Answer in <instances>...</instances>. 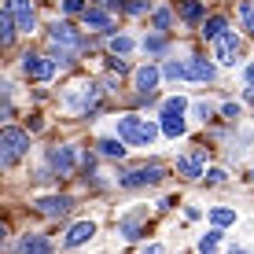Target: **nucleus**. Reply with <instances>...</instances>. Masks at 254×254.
Here are the masks:
<instances>
[{
  "instance_id": "nucleus-1",
  "label": "nucleus",
  "mask_w": 254,
  "mask_h": 254,
  "mask_svg": "<svg viewBox=\"0 0 254 254\" xmlns=\"http://www.w3.org/2000/svg\"><path fill=\"white\" fill-rule=\"evenodd\" d=\"M48 41H52V48L59 52V59H63V63H70V56H77V52L85 48V37H81L70 22H56V26L48 30Z\"/></svg>"
},
{
  "instance_id": "nucleus-2",
  "label": "nucleus",
  "mask_w": 254,
  "mask_h": 254,
  "mask_svg": "<svg viewBox=\"0 0 254 254\" xmlns=\"http://www.w3.org/2000/svg\"><path fill=\"white\" fill-rule=\"evenodd\" d=\"M155 136H159V126H151V122L136 115L118 118V140H126V144H155Z\"/></svg>"
},
{
  "instance_id": "nucleus-3",
  "label": "nucleus",
  "mask_w": 254,
  "mask_h": 254,
  "mask_svg": "<svg viewBox=\"0 0 254 254\" xmlns=\"http://www.w3.org/2000/svg\"><path fill=\"white\" fill-rule=\"evenodd\" d=\"M26 151H30V136H26L22 129L7 126L4 133H0V162H4V166H15Z\"/></svg>"
},
{
  "instance_id": "nucleus-4",
  "label": "nucleus",
  "mask_w": 254,
  "mask_h": 254,
  "mask_svg": "<svg viewBox=\"0 0 254 254\" xmlns=\"http://www.w3.org/2000/svg\"><path fill=\"white\" fill-rule=\"evenodd\" d=\"M185 111H188V100L185 96H173V100L162 103V133L177 140L185 133Z\"/></svg>"
},
{
  "instance_id": "nucleus-5",
  "label": "nucleus",
  "mask_w": 254,
  "mask_h": 254,
  "mask_svg": "<svg viewBox=\"0 0 254 254\" xmlns=\"http://www.w3.org/2000/svg\"><path fill=\"white\" fill-rule=\"evenodd\" d=\"M162 177H166V170L159 162H151V166H140V170H129L126 177H122V185L126 188H144V185H159Z\"/></svg>"
},
{
  "instance_id": "nucleus-6",
  "label": "nucleus",
  "mask_w": 254,
  "mask_h": 254,
  "mask_svg": "<svg viewBox=\"0 0 254 254\" xmlns=\"http://www.w3.org/2000/svg\"><path fill=\"white\" fill-rule=\"evenodd\" d=\"M214 59H217V63H225V66H232L236 59H240V37L229 33V30H225L221 37H214Z\"/></svg>"
},
{
  "instance_id": "nucleus-7",
  "label": "nucleus",
  "mask_w": 254,
  "mask_h": 254,
  "mask_svg": "<svg viewBox=\"0 0 254 254\" xmlns=\"http://www.w3.org/2000/svg\"><path fill=\"white\" fill-rule=\"evenodd\" d=\"M22 74L33 77V81H48L56 74V59H45V56H22Z\"/></svg>"
},
{
  "instance_id": "nucleus-8",
  "label": "nucleus",
  "mask_w": 254,
  "mask_h": 254,
  "mask_svg": "<svg viewBox=\"0 0 254 254\" xmlns=\"http://www.w3.org/2000/svg\"><path fill=\"white\" fill-rule=\"evenodd\" d=\"M4 11L15 19V26H19L22 33H30L33 26H37V19H33V7H30V0H7V4H4Z\"/></svg>"
},
{
  "instance_id": "nucleus-9",
  "label": "nucleus",
  "mask_w": 254,
  "mask_h": 254,
  "mask_svg": "<svg viewBox=\"0 0 254 254\" xmlns=\"http://www.w3.org/2000/svg\"><path fill=\"white\" fill-rule=\"evenodd\" d=\"M203 147H195V151H191V155H185V159H177V173H181V177H185V181H199V177H203Z\"/></svg>"
},
{
  "instance_id": "nucleus-10",
  "label": "nucleus",
  "mask_w": 254,
  "mask_h": 254,
  "mask_svg": "<svg viewBox=\"0 0 254 254\" xmlns=\"http://www.w3.org/2000/svg\"><path fill=\"white\" fill-rule=\"evenodd\" d=\"M70 206H74V199H70V195H45V199H37V210L45 217H63Z\"/></svg>"
},
{
  "instance_id": "nucleus-11",
  "label": "nucleus",
  "mask_w": 254,
  "mask_h": 254,
  "mask_svg": "<svg viewBox=\"0 0 254 254\" xmlns=\"http://www.w3.org/2000/svg\"><path fill=\"white\" fill-rule=\"evenodd\" d=\"M155 85H159V70H155V66H140L136 70V92L144 96V100H151Z\"/></svg>"
},
{
  "instance_id": "nucleus-12",
  "label": "nucleus",
  "mask_w": 254,
  "mask_h": 254,
  "mask_svg": "<svg viewBox=\"0 0 254 254\" xmlns=\"http://www.w3.org/2000/svg\"><path fill=\"white\" fill-rule=\"evenodd\" d=\"M92 236H96V225L92 221H77L74 229L63 236V243H66V247H81V243H89Z\"/></svg>"
},
{
  "instance_id": "nucleus-13",
  "label": "nucleus",
  "mask_w": 254,
  "mask_h": 254,
  "mask_svg": "<svg viewBox=\"0 0 254 254\" xmlns=\"http://www.w3.org/2000/svg\"><path fill=\"white\" fill-rule=\"evenodd\" d=\"M48 166L66 177V173L74 170V151H70V147H52V151H48Z\"/></svg>"
},
{
  "instance_id": "nucleus-14",
  "label": "nucleus",
  "mask_w": 254,
  "mask_h": 254,
  "mask_svg": "<svg viewBox=\"0 0 254 254\" xmlns=\"http://www.w3.org/2000/svg\"><path fill=\"white\" fill-rule=\"evenodd\" d=\"M15 251H19V254H52L48 240H45V236H33V232H30V236H22Z\"/></svg>"
},
{
  "instance_id": "nucleus-15",
  "label": "nucleus",
  "mask_w": 254,
  "mask_h": 254,
  "mask_svg": "<svg viewBox=\"0 0 254 254\" xmlns=\"http://www.w3.org/2000/svg\"><path fill=\"white\" fill-rule=\"evenodd\" d=\"M188 77L191 81H210L214 77V63H206V59H188Z\"/></svg>"
},
{
  "instance_id": "nucleus-16",
  "label": "nucleus",
  "mask_w": 254,
  "mask_h": 254,
  "mask_svg": "<svg viewBox=\"0 0 254 254\" xmlns=\"http://www.w3.org/2000/svg\"><path fill=\"white\" fill-rule=\"evenodd\" d=\"M225 30H229V19H225V15H210V19L203 22V37H210V41L221 37Z\"/></svg>"
},
{
  "instance_id": "nucleus-17",
  "label": "nucleus",
  "mask_w": 254,
  "mask_h": 254,
  "mask_svg": "<svg viewBox=\"0 0 254 254\" xmlns=\"http://www.w3.org/2000/svg\"><path fill=\"white\" fill-rule=\"evenodd\" d=\"M85 26H92V30H111V15L107 11H100V7H89V11H85Z\"/></svg>"
},
{
  "instance_id": "nucleus-18",
  "label": "nucleus",
  "mask_w": 254,
  "mask_h": 254,
  "mask_svg": "<svg viewBox=\"0 0 254 254\" xmlns=\"http://www.w3.org/2000/svg\"><path fill=\"white\" fill-rule=\"evenodd\" d=\"M15 30H19L15 19L4 11V15H0V45H11V41H15Z\"/></svg>"
},
{
  "instance_id": "nucleus-19",
  "label": "nucleus",
  "mask_w": 254,
  "mask_h": 254,
  "mask_svg": "<svg viewBox=\"0 0 254 254\" xmlns=\"http://www.w3.org/2000/svg\"><path fill=\"white\" fill-rule=\"evenodd\" d=\"M181 19L185 22H199L203 19V4H199V0H185V4H181Z\"/></svg>"
},
{
  "instance_id": "nucleus-20",
  "label": "nucleus",
  "mask_w": 254,
  "mask_h": 254,
  "mask_svg": "<svg viewBox=\"0 0 254 254\" xmlns=\"http://www.w3.org/2000/svg\"><path fill=\"white\" fill-rule=\"evenodd\" d=\"M210 221H214L217 229H221V225H232V221H236V210H229V206H214V210H210Z\"/></svg>"
},
{
  "instance_id": "nucleus-21",
  "label": "nucleus",
  "mask_w": 254,
  "mask_h": 254,
  "mask_svg": "<svg viewBox=\"0 0 254 254\" xmlns=\"http://www.w3.org/2000/svg\"><path fill=\"white\" fill-rule=\"evenodd\" d=\"M100 155H107V159H122L126 155V147H122V140H100Z\"/></svg>"
},
{
  "instance_id": "nucleus-22",
  "label": "nucleus",
  "mask_w": 254,
  "mask_h": 254,
  "mask_svg": "<svg viewBox=\"0 0 254 254\" xmlns=\"http://www.w3.org/2000/svg\"><path fill=\"white\" fill-rule=\"evenodd\" d=\"M217 240H221V232H206L203 240H199V254H217Z\"/></svg>"
},
{
  "instance_id": "nucleus-23",
  "label": "nucleus",
  "mask_w": 254,
  "mask_h": 254,
  "mask_svg": "<svg viewBox=\"0 0 254 254\" xmlns=\"http://www.w3.org/2000/svg\"><path fill=\"white\" fill-rule=\"evenodd\" d=\"M162 74L170 77V81H181V77H188V63H166Z\"/></svg>"
},
{
  "instance_id": "nucleus-24",
  "label": "nucleus",
  "mask_w": 254,
  "mask_h": 254,
  "mask_svg": "<svg viewBox=\"0 0 254 254\" xmlns=\"http://www.w3.org/2000/svg\"><path fill=\"white\" fill-rule=\"evenodd\" d=\"M111 52H115V56H129V52H133V41L129 37H111Z\"/></svg>"
},
{
  "instance_id": "nucleus-25",
  "label": "nucleus",
  "mask_w": 254,
  "mask_h": 254,
  "mask_svg": "<svg viewBox=\"0 0 254 254\" xmlns=\"http://www.w3.org/2000/svg\"><path fill=\"white\" fill-rule=\"evenodd\" d=\"M240 19H243V26L254 33V4H240Z\"/></svg>"
},
{
  "instance_id": "nucleus-26",
  "label": "nucleus",
  "mask_w": 254,
  "mask_h": 254,
  "mask_svg": "<svg viewBox=\"0 0 254 254\" xmlns=\"http://www.w3.org/2000/svg\"><path fill=\"white\" fill-rule=\"evenodd\" d=\"M63 11H66V15H85L89 7H85L81 0H63Z\"/></svg>"
},
{
  "instance_id": "nucleus-27",
  "label": "nucleus",
  "mask_w": 254,
  "mask_h": 254,
  "mask_svg": "<svg viewBox=\"0 0 254 254\" xmlns=\"http://www.w3.org/2000/svg\"><path fill=\"white\" fill-rule=\"evenodd\" d=\"M147 7H151L147 0H129V4H126V11H129V15H144Z\"/></svg>"
},
{
  "instance_id": "nucleus-28",
  "label": "nucleus",
  "mask_w": 254,
  "mask_h": 254,
  "mask_svg": "<svg viewBox=\"0 0 254 254\" xmlns=\"http://www.w3.org/2000/svg\"><path fill=\"white\" fill-rule=\"evenodd\" d=\"M122 232H126V240H136V232H140L136 217H129V221H122Z\"/></svg>"
},
{
  "instance_id": "nucleus-29",
  "label": "nucleus",
  "mask_w": 254,
  "mask_h": 254,
  "mask_svg": "<svg viewBox=\"0 0 254 254\" xmlns=\"http://www.w3.org/2000/svg\"><path fill=\"white\" fill-rule=\"evenodd\" d=\"M203 177H206V185H221V181H225V170H206Z\"/></svg>"
},
{
  "instance_id": "nucleus-30",
  "label": "nucleus",
  "mask_w": 254,
  "mask_h": 254,
  "mask_svg": "<svg viewBox=\"0 0 254 254\" xmlns=\"http://www.w3.org/2000/svg\"><path fill=\"white\" fill-rule=\"evenodd\" d=\"M155 26L166 30V26H170V11H155Z\"/></svg>"
},
{
  "instance_id": "nucleus-31",
  "label": "nucleus",
  "mask_w": 254,
  "mask_h": 254,
  "mask_svg": "<svg viewBox=\"0 0 254 254\" xmlns=\"http://www.w3.org/2000/svg\"><path fill=\"white\" fill-rule=\"evenodd\" d=\"M221 115H225V118H240V107H236V103H225Z\"/></svg>"
},
{
  "instance_id": "nucleus-32",
  "label": "nucleus",
  "mask_w": 254,
  "mask_h": 254,
  "mask_svg": "<svg viewBox=\"0 0 254 254\" xmlns=\"http://www.w3.org/2000/svg\"><path fill=\"white\" fill-rule=\"evenodd\" d=\"M144 48H147V52H162V37H151V41H144Z\"/></svg>"
},
{
  "instance_id": "nucleus-33",
  "label": "nucleus",
  "mask_w": 254,
  "mask_h": 254,
  "mask_svg": "<svg viewBox=\"0 0 254 254\" xmlns=\"http://www.w3.org/2000/svg\"><path fill=\"white\" fill-rule=\"evenodd\" d=\"M140 254H162V247H159V243H151V247H144Z\"/></svg>"
},
{
  "instance_id": "nucleus-34",
  "label": "nucleus",
  "mask_w": 254,
  "mask_h": 254,
  "mask_svg": "<svg viewBox=\"0 0 254 254\" xmlns=\"http://www.w3.org/2000/svg\"><path fill=\"white\" fill-rule=\"evenodd\" d=\"M247 85H254V66H247Z\"/></svg>"
},
{
  "instance_id": "nucleus-35",
  "label": "nucleus",
  "mask_w": 254,
  "mask_h": 254,
  "mask_svg": "<svg viewBox=\"0 0 254 254\" xmlns=\"http://www.w3.org/2000/svg\"><path fill=\"white\" fill-rule=\"evenodd\" d=\"M103 4H107V7H122V0H103Z\"/></svg>"
},
{
  "instance_id": "nucleus-36",
  "label": "nucleus",
  "mask_w": 254,
  "mask_h": 254,
  "mask_svg": "<svg viewBox=\"0 0 254 254\" xmlns=\"http://www.w3.org/2000/svg\"><path fill=\"white\" fill-rule=\"evenodd\" d=\"M247 96H251V103H254V85H251V89H247Z\"/></svg>"
},
{
  "instance_id": "nucleus-37",
  "label": "nucleus",
  "mask_w": 254,
  "mask_h": 254,
  "mask_svg": "<svg viewBox=\"0 0 254 254\" xmlns=\"http://www.w3.org/2000/svg\"><path fill=\"white\" fill-rule=\"evenodd\" d=\"M251 181H254V173H251Z\"/></svg>"
}]
</instances>
